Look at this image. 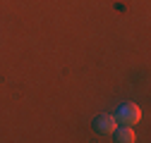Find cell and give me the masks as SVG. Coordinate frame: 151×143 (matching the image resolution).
<instances>
[{
  "mask_svg": "<svg viewBox=\"0 0 151 143\" xmlns=\"http://www.w3.org/2000/svg\"><path fill=\"white\" fill-rule=\"evenodd\" d=\"M115 119L122 124V127H134V124H139V119H142V110L134 103H125V105H120Z\"/></svg>",
  "mask_w": 151,
  "mask_h": 143,
  "instance_id": "1",
  "label": "cell"
},
{
  "mask_svg": "<svg viewBox=\"0 0 151 143\" xmlns=\"http://www.w3.org/2000/svg\"><path fill=\"white\" fill-rule=\"evenodd\" d=\"M115 127H118V119L110 117V115H101V117H96V122H93V129H96L99 134H113Z\"/></svg>",
  "mask_w": 151,
  "mask_h": 143,
  "instance_id": "2",
  "label": "cell"
},
{
  "mask_svg": "<svg viewBox=\"0 0 151 143\" xmlns=\"http://www.w3.org/2000/svg\"><path fill=\"white\" fill-rule=\"evenodd\" d=\"M118 129V127H115ZM115 134V141L118 143H132L134 141V131H132V127H122V129H118V131H113Z\"/></svg>",
  "mask_w": 151,
  "mask_h": 143,
  "instance_id": "3",
  "label": "cell"
}]
</instances>
